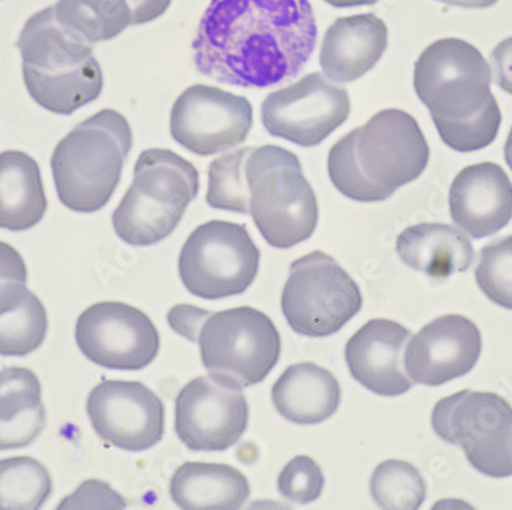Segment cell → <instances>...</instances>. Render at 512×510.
<instances>
[{
  "label": "cell",
  "mask_w": 512,
  "mask_h": 510,
  "mask_svg": "<svg viewBox=\"0 0 512 510\" xmlns=\"http://www.w3.org/2000/svg\"><path fill=\"white\" fill-rule=\"evenodd\" d=\"M361 308V288L332 256L312 252L290 265L281 310L295 333L307 337L338 333Z\"/></svg>",
  "instance_id": "obj_11"
},
{
  "label": "cell",
  "mask_w": 512,
  "mask_h": 510,
  "mask_svg": "<svg viewBox=\"0 0 512 510\" xmlns=\"http://www.w3.org/2000/svg\"><path fill=\"white\" fill-rule=\"evenodd\" d=\"M54 13L63 28L89 45L115 39L132 25L126 0H59Z\"/></svg>",
  "instance_id": "obj_27"
},
{
  "label": "cell",
  "mask_w": 512,
  "mask_h": 510,
  "mask_svg": "<svg viewBox=\"0 0 512 510\" xmlns=\"http://www.w3.org/2000/svg\"><path fill=\"white\" fill-rule=\"evenodd\" d=\"M249 405L241 386L224 377L191 380L175 402V431L191 451L221 452L246 432Z\"/></svg>",
  "instance_id": "obj_13"
},
{
  "label": "cell",
  "mask_w": 512,
  "mask_h": 510,
  "mask_svg": "<svg viewBox=\"0 0 512 510\" xmlns=\"http://www.w3.org/2000/svg\"><path fill=\"white\" fill-rule=\"evenodd\" d=\"M316 39L310 0H211L192 50L203 76L263 89L298 76Z\"/></svg>",
  "instance_id": "obj_1"
},
{
  "label": "cell",
  "mask_w": 512,
  "mask_h": 510,
  "mask_svg": "<svg viewBox=\"0 0 512 510\" xmlns=\"http://www.w3.org/2000/svg\"><path fill=\"white\" fill-rule=\"evenodd\" d=\"M76 342L86 359L106 370H143L160 350V336L148 314L123 302L86 308L77 319Z\"/></svg>",
  "instance_id": "obj_14"
},
{
  "label": "cell",
  "mask_w": 512,
  "mask_h": 510,
  "mask_svg": "<svg viewBox=\"0 0 512 510\" xmlns=\"http://www.w3.org/2000/svg\"><path fill=\"white\" fill-rule=\"evenodd\" d=\"M476 282L491 302L512 310V236L483 247Z\"/></svg>",
  "instance_id": "obj_30"
},
{
  "label": "cell",
  "mask_w": 512,
  "mask_h": 510,
  "mask_svg": "<svg viewBox=\"0 0 512 510\" xmlns=\"http://www.w3.org/2000/svg\"><path fill=\"white\" fill-rule=\"evenodd\" d=\"M206 201L212 209L252 215L275 249L307 241L318 226V200L293 152L266 144L212 161Z\"/></svg>",
  "instance_id": "obj_2"
},
{
  "label": "cell",
  "mask_w": 512,
  "mask_h": 510,
  "mask_svg": "<svg viewBox=\"0 0 512 510\" xmlns=\"http://www.w3.org/2000/svg\"><path fill=\"white\" fill-rule=\"evenodd\" d=\"M200 190L194 164L169 149L142 152L134 181L112 215L115 233L129 246H154L168 238Z\"/></svg>",
  "instance_id": "obj_6"
},
{
  "label": "cell",
  "mask_w": 512,
  "mask_h": 510,
  "mask_svg": "<svg viewBox=\"0 0 512 510\" xmlns=\"http://www.w3.org/2000/svg\"><path fill=\"white\" fill-rule=\"evenodd\" d=\"M25 284L0 282V356H30L45 342L48 313Z\"/></svg>",
  "instance_id": "obj_26"
},
{
  "label": "cell",
  "mask_w": 512,
  "mask_h": 510,
  "mask_svg": "<svg viewBox=\"0 0 512 510\" xmlns=\"http://www.w3.org/2000/svg\"><path fill=\"white\" fill-rule=\"evenodd\" d=\"M431 425L457 445L470 465L490 478L512 475V406L494 393L460 391L437 402Z\"/></svg>",
  "instance_id": "obj_10"
},
{
  "label": "cell",
  "mask_w": 512,
  "mask_h": 510,
  "mask_svg": "<svg viewBox=\"0 0 512 510\" xmlns=\"http://www.w3.org/2000/svg\"><path fill=\"white\" fill-rule=\"evenodd\" d=\"M272 400L276 411L289 422L318 425L338 411L341 386L330 371L315 363H298L276 380Z\"/></svg>",
  "instance_id": "obj_22"
},
{
  "label": "cell",
  "mask_w": 512,
  "mask_h": 510,
  "mask_svg": "<svg viewBox=\"0 0 512 510\" xmlns=\"http://www.w3.org/2000/svg\"><path fill=\"white\" fill-rule=\"evenodd\" d=\"M414 91L436 121L476 118L491 103V69L476 46L462 39L431 43L414 65Z\"/></svg>",
  "instance_id": "obj_7"
},
{
  "label": "cell",
  "mask_w": 512,
  "mask_h": 510,
  "mask_svg": "<svg viewBox=\"0 0 512 510\" xmlns=\"http://www.w3.org/2000/svg\"><path fill=\"white\" fill-rule=\"evenodd\" d=\"M430 148L416 118L384 109L348 132L329 152V177L350 200L378 203L421 177Z\"/></svg>",
  "instance_id": "obj_3"
},
{
  "label": "cell",
  "mask_w": 512,
  "mask_h": 510,
  "mask_svg": "<svg viewBox=\"0 0 512 510\" xmlns=\"http://www.w3.org/2000/svg\"><path fill=\"white\" fill-rule=\"evenodd\" d=\"M132 14V25L154 22L168 11L172 0H126Z\"/></svg>",
  "instance_id": "obj_36"
},
{
  "label": "cell",
  "mask_w": 512,
  "mask_h": 510,
  "mask_svg": "<svg viewBox=\"0 0 512 510\" xmlns=\"http://www.w3.org/2000/svg\"><path fill=\"white\" fill-rule=\"evenodd\" d=\"M387 45V25L376 14L341 17L325 33L319 62L333 82L352 83L378 65Z\"/></svg>",
  "instance_id": "obj_20"
},
{
  "label": "cell",
  "mask_w": 512,
  "mask_h": 510,
  "mask_svg": "<svg viewBox=\"0 0 512 510\" xmlns=\"http://www.w3.org/2000/svg\"><path fill=\"white\" fill-rule=\"evenodd\" d=\"M252 125L249 100L214 86H191L171 111L172 138L200 157L237 148L246 141Z\"/></svg>",
  "instance_id": "obj_15"
},
{
  "label": "cell",
  "mask_w": 512,
  "mask_h": 510,
  "mask_svg": "<svg viewBox=\"0 0 512 510\" xmlns=\"http://www.w3.org/2000/svg\"><path fill=\"white\" fill-rule=\"evenodd\" d=\"M496 82L502 91L512 95V37L500 42L493 50Z\"/></svg>",
  "instance_id": "obj_35"
},
{
  "label": "cell",
  "mask_w": 512,
  "mask_h": 510,
  "mask_svg": "<svg viewBox=\"0 0 512 510\" xmlns=\"http://www.w3.org/2000/svg\"><path fill=\"white\" fill-rule=\"evenodd\" d=\"M396 252L410 269L439 281L467 272L474 259L470 238L448 224L408 227L398 236Z\"/></svg>",
  "instance_id": "obj_21"
},
{
  "label": "cell",
  "mask_w": 512,
  "mask_h": 510,
  "mask_svg": "<svg viewBox=\"0 0 512 510\" xmlns=\"http://www.w3.org/2000/svg\"><path fill=\"white\" fill-rule=\"evenodd\" d=\"M132 143L128 120L114 109H103L77 125L51 158L60 203L79 213L103 209L119 186Z\"/></svg>",
  "instance_id": "obj_5"
},
{
  "label": "cell",
  "mask_w": 512,
  "mask_h": 510,
  "mask_svg": "<svg viewBox=\"0 0 512 510\" xmlns=\"http://www.w3.org/2000/svg\"><path fill=\"white\" fill-rule=\"evenodd\" d=\"M325 2L335 8H353L373 5L379 2V0H325Z\"/></svg>",
  "instance_id": "obj_38"
},
{
  "label": "cell",
  "mask_w": 512,
  "mask_h": 510,
  "mask_svg": "<svg viewBox=\"0 0 512 510\" xmlns=\"http://www.w3.org/2000/svg\"><path fill=\"white\" fill-rule=\"evenodd\" d=\"M482 353L479 327L459 314H448L425 325L411 339L405 368L413 382L440 386L470 373Z\"/></svg>",
  "instance_id": "obj_17"
},
{
  "label": "cell",
  "mask_w": 512,
  "mask_h": 510,
  "mask_svg": "<svg viewBox=\"0 0 512 510\" xmlns=\"http://www.w3.org/2000/svg\"><path fill=\"white\" fill-rule=\"evenodd\" d=\"M454 224L474 239L488 238L512 220V183L496 163L465 167L450 187Z\"/></svg>",
  "instance_id": "obj_18"
},
{
  "label": "cell",
  "mask_w": 512,
  "mask_h": 510,
  "mask_svg": "<svg viewBox=\"0 0 512 510\" xmlns=\"http://www.w3.org/2000/svg\"><path fill=\"white\" fill-rule=\"evenodd\" d=\"M347 89L313 72L298 83L267 95L261 108L264 129L301 148H315L350 115Z\"/></svg>",
  "instance_id": "obj_12"
},
{
  "label": "cell",
  "mask_w": 512,
  "mask_h": 510,
  "mask_svg": "<svg viewBox=\"0 0 512 510\" xmlns=\"http://www.w3.org/2000/svg\"><path fill=\"white\" fill-rule=\"evenodd\" d=\"M505 160L512 170V128L511 131H509L508 140H506L505 143Z\"/></svg>",
  "instance_id": "obj_39"
},
{
  "label": "cell",
  "mask_w": 512,
  "mask_h": 510,
  "mask_svg": "<svg viewBox=\"0 0 512 510\" xmlns=\"http://www.w3.org/2000/svg\"><path fill=\"white\" fill-rule=\"evenodd\" d=\"M260 249L246 226L214 220L189 236L178 259L186 290L207 301L243 295L260 270Z\"/></svg>",
  "instance_id": "obj_9"
},
{
  "label": "cell",
  "mask_w": 512,
  "mask_h": 510,
  "mask_svg": "<svg viewBox=\"0 0 512 510\" xmlns=\"http://www.w3.org/2000/svg\"><path fill=\"white\" fill-rule=\"evenodd\" d=\"M86 411L100 439L123 451L154 448L165 434V405L140 382L103 380L89 394Z\"/></svg>",
  "instance_id": "obj_16"
},
{
  "label": "cell",
  "mask_w": 512,
  "mask_h": 510,
  "mask_svg": "<svg viewBox=\"0 0 512 510\" xmlns=\"http://www.w3.org/2000/svg\"><path fill=\"white\" fill-rule=\"evenodd\" d=\"M27 264L22 255L7 242L0 241V282H27Z\"/></svg>",
  "instance_id": "obj_34"
},
{
  "label": "cell",
  "mask_w": 512,
  "mask_h": 510,
  "mask_svg": "<svg viewBox=\"0 0 512 510\" xmlns=\"http://www.w3.org/2000/svg\"><path fill=\"white\" fill-rule=\"evenodd\" d=\"M195 340L209 373L241 388L263 382L281 356V336L275 324L252 307L207 314Z\"/></svg>",
  "instance_id": "obj_8"
},
{
  "label": "cell",
  "mask_w": 512,
  "mask_h": 510,
  "mask_svg": "<svg viewBox=\"0 0 512 510\" xmlns=\"http://www.w3.org/2000/svg\"><path fill=\"white\" fill-rule=\"evenodd\" d=\"M371 497L387 510H416L427 498V484L421 472L402 460H387L371 475Z\"/></svg>",
  "instance_id": "obj_29"
},
{
  "label": "cell",
  "mask_w": 512,
  "mask_h": 510,
  "mask_svg": "<svg viewBox=\"0 0 512 510\" xmlns=\"http://www.w3.org/2000/svg\"><path fill=\"white\" fill-rule=\"evenodd\" d=\"M324 483L318 463L306 455H299L279 474L278 491L293 503L309 504L321 497Z\"/></svg>",
  "instance_id": "obj_32"
},
{
  "label": "cell",
  "mask_w": 512,
  "mask_h": 510,
  "mask_svg": "<svg viewBox=\"0 0 512 510\" xmlns=\"http://www.w3.org/2000/svg\"><path fill=\"white\" fill-rule=\"evenodd\" d=\"M46 426L42 386L28 368L0 371V451L25 448Z\"/></svg>",
  "instance_id": "obj_24"
},
{
  "label": "cell",
  "mask_w": 512,
  "mask_h": 510,
  "mask_svg": "<svg viewBox=\"0 0 512 510\" xmlns=\"http://www.w3.org/2000/svg\"><path fill=\"white\" fill-rule=\"evenodd\" d=\"M445 5L460 8H490L497 4L499 0H437Z\"/></svg>",
  "instance_id": "obj_37"
},
{
  "label": "cell",
  "mask_w": 512,
  "mask_h": 510,
  "mask_svg": "<svg viewBox=\"0 0 512 510\" xmlns=\"http://www.w3.org/2000/svg\"><path fill=\"white\" fill-rule=\"evenodd\" d=\"M169 492L180 509L237 510L249 498L250 486L232 466L184 463L175 471Z\"/></svg>",
  "instance_id": "obj_25"
},
{
  "label": "cell",
  "mask_w": 512,
  "mask_h": 510,
  "mask_svg": "<svg viewBox=\"0 0 512 510\" xmlns=\"http://www.w3.org/2000/svg\"><path fill=\"white\" fill-rule=\"evenodd\" d=\"M437 132L448 148L457 152H476L494 143L502 125L499 103H491L476 118L463 121H436Z\"/></svg>",
  "instance_id": "obj_31"
},
{
  "label": "cell",
  "mask_w": 512,
  "mask_h": 510,
  "mask_svg": "<svg viewBox=\"0 0 512 510\" xmlns=\"http://www.w3.org/2000/svg\"><path fill=\"white\" fill-rule=\"evenodd\" d=\"M53 492L45 466L31 457L0 460V510H37Z\"/></svg>",
  "instance_id": "obj_28"
},
{
  "label": "cell",
  "mask_w": 512,
  "mask_h": 510,
  "mask_svg": "<svg viewBox=\"0 0 512 510\" xmlns=\"http://www.w3.org/2000/svg\"><path fill=\"white\" fill-rule=\"evenodd\" d=\"M410 330L390 319H373L359 328L345 347V360L353 379L379 396H402L413 380L402 370V350Z\"/></svg>",
  "instance_id": "obj_19"
},
{
  "label": "cell",
  "mask_w": 512,
  "mask_h": 510,
  "mask_svg": "<svg viewBox=\"0 0 512 510\" xmlns=\"http://www.w3.org/2000/svg\"><path fill=\"white\" fill-rule=\"evenodd\" d=\"M17 48L22 56L23 82L40 108L71 115L102 94V66L92 45L63 28L54 7L27 20Z\"/></svg>",
  "instance_id": "obj_4"
},
{
  "label": "cell",
  "mask_w": 512,
  "mask_h": 510,
  "mask_svg": "<svg viewBox=\"0 0 512 510\" xmlns=\"http://www.w3.org/2000/svg\"><path fill=\"white\" fill-rule=\"evenodd\" d=\"M48 209L42 172L30 155L0 154V229L19 233L33 229Z\"/></svg>",
  "instance_id": "obj_23"
},
{
  "label": "cell",
  "mask_w": 512,
  "mask_h": 510,
  "mask_svg": "<svg viewBox=\"0 0 512 510\" xmlns=\"http://www.w3.org/2000/svg\"><path fill=\"white\" fill-rule=\"evenodd\" d=\"M126 503L111 486L103 481L89 480L73 495H69L57 509H125Z\"/></svg>",
  "instance_id": "obj_33"
}]
</instances>
